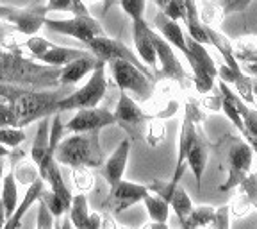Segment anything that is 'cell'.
<instances>
[{
    "label": "cell",
    "instance_id": "obj_39",
    "mask_svg": "<svg viewBox=\"0 0 257 229\" xmlns=\"http://www.w3.org/2000/svg\"><path fill=\"white\" fill-rule=\"evenodd\" d=\"M43 13H72V15H79L77 6L73 0H47V4L43 6Z\"/></svg>",
    "mask_w": 257,
    "mask_h": 229
},
{
    "label": "cell",
    "instance_id": "obj_35",
    "mask_svg": "<svg viewBox=\"0 0 257 229\" xmlns=\"http://www.w3.org/2000/svg\"><path fill=\"white\" fill-rule=\"evenodd\" d=\"M234 86L237 90V95L246 102V104H253L255 97H253V90H252V75H248L246 72H241L239 75L234 81Z\"/></svg>",
    "mask_w": 257,
    "mask_h": 229
},
{
    "label": "cell",
    "instance_id": "obj_38",
    "mask_svg": "<svg viewBox=\"0 0 257 229\" xmlns=\"http://www.w3.org/2000/svg\"><path fill=\"white\" fill-rule=\"evenodd\" d=\"M237 186H239V192L250 199L253 209H257V172H250Z\"/></svg>",
    "mask_w": 257,
    "mask_h": 229
},
{
    "label": "cell",
    "instance_id": "obj_19",
    "mask_svg": "<svg viewBox=\"0 0 257 229\" xmlns=\"http://www.w3.org/2000/svg\"><path fill=\"white\" fill-rule=\"evenodd\" d=\"M207 160H209V143L204 138V134L198 133L197 141L193 143L191 150H189L188 158H186V163L191 169L198 188H202V176H204L205 167H207Z\"/></svg>",
    "mask_w": 257,
    "mask_h": 229
},
{
    "label": "cell",
    "instance_id": "obj_33",
    "mask_svg": "<svg viewBox=\"0 0 257 229\" xmlns=\"http://www.w3.org/2000/svg\"><path fill=\"white\" fill-rule=\"evenodd\" d=\"M73 174H72V181L75 186L77 192L88 193L89 190L95 185V176L89 170V167H73Z\"/></svg>",
    "mask_w": 257,
    "mask_h": 229
},
{
    "label": "cell",
    "instance_id": "obj_2",
    "mask_svg": "<svg viewBox=\"0 0 257 229\" xmlns=\"http://www.w3.org/2000/svg\"><path fill=\"white\" fill-rule=\"evenodd\" d=\"M56 161L66 167H102L104 150L98 141V131L73 133L72 136L59 141L56 149Z\"/></svg>",
    "mask_w": 257,
    "mask_h": 229
},
{
    "label": "cell",
    "instance_id": "obj_51",
    "mask_svg": "<svg viewBox=\"0 0 257 229\" xmlns=\"http://www.w3.org/2000/svg\"><path fill=\"white\" fill-rule=\"evenodd\" d=\"M6 220H8V215H6V208H4V202L0 201V229H4Z\"/></svg>",
    "mask_w": 257,
    "mask_h": 229
},
{
    "label": "cell",
    "instance_id": "obj_1",
    "mask_svg": "<svg viewBox=\"0 0 257 229\" xmlns=\"http://www.w3.org/2000/svg\"><path fill=\"white\" fill-rule=\"evenodd\" d=\"M64 97L61 90L38 92L24 86L0 83V127H25L31 122L57 113V104Z\"/></svg>",
    "mask_w": 257,
    "mask_h": 229
},
{
    "label": "cell",
    "instance_id": "obj_12",
    "mask_svg": "<svg viewBox=\"0 0 257 229\" xmlns=\"http://www.w3.org/2000/svg\"><path fill=\"white\" fill-rule=\"evenodd\" d=\"M147 193H149V186L120 179L118 183L111 185L107 204L112 206V211H114V213H121V211L128 209L131 206L136 204V202L143 201Z\"/></svg>",
    "mask_w": 257,
    "mask_h": 229
},
{
    "label": "cell",
    "instance_id": "obj_16",
    "mask_svg": "<svg viewBox=\"0 0 257 229\" xmlns=\"http://www.w3.org/2000/svg\"><path fill=\"white\" fill-rule=\"evenodd\" d=\"M131 156V140L125 138L120 145L116 147V150L102 163V176L109 185H114L120 179H123L125 169H127V161Z\"/></svg>",
    "mask_w": 257,
    "mask_h": 229
},
{
    "label": "cell",
    "instance_id": "obj_49",
    "mask_svg": "<svg viewBox=\"0 0 257 229\" xmlns=\"http://www.w3.org/2000/svg\"><path fill=\"white\" fill-rule=\"evenodd\" d=\"M239 64H241V70L246 72L248 75L252 77L257 75V61H253V63H239Z\"/></svg>",
    "mask_w": 257,
    "mask_h": 229
},
{
    "label": "cell",
    "instance_id": "obj_57",
    "mask_svg": "<svg viewBox=\"0 0 257 229\" xmlns=\"http://www.w3.org/2000/svg\"><path fill=\"white\" fill-rule=\"evenodd\" d=\"M154 2H156L159 9H165V6L168 4V0H154Z\"/></svg>",
    "mask_w": 257,
    "mask_h": 229
},
{
    "label": "cell",
    "instance_id": "obj_34",
    "mask_svg": "<svg viewBox=\"0 0 257 229\" xmlns=\"http://www.w3.org/2000/svg\"><path fill=\"white\" fill-rule=\"evenodd\" d=\"M25 141V133L22 127H11V125H2L0 127V143L8 149H16Z\"/></svg>",
    "mask_w": 257,
    "mask_h": 229
},
{
    "label": "cell",
    "instance_id": "obj_58",
    "mask_svg": "<svg viewBox=\"0 0 257 229\" xmlns=\"http://www.w3.org/2000/svg\"><path fill=\"white\" fill-rule=\"evenodd\" d=\"M8 154H9V150H8V147H4V145H2V143H0V158H2V156H8Z\"/></svg>",
    "mask_w": 257,
    "mask_h": 229
},
{
    "label": "cell",
    "instance_id": "obj_3",
    "mask_svg": "<svg viewBox=\"0 0 257 229\" xmlns=\"http://www.w3.org/2000/svg\"><path fill=\"white\" fill-rule=\"evenodd\" d=\"M105 66L107 63L98 59L96 66L93 68L91 77L88 79L82 88L72 92L70 95H64L57 104V111H73L80 108H93L102 102L107 92V77H105Z\"/></svg>",
    "mask_w": 257,
    "mask_h": 229
},
{
    "label": "cell",
    "instance_id": "obj_10",
    "mask_svg": "<svg viewBox=\"0 0 257 229\" xmlns=\"http://www.w3.org/2000/svg\"><path fill=\"white\" fill-rule=\"evenodd\" d=\"M114 124H116V118L109 109L93 106V108L75 109V115L64 124V131L88 133V131H100V129Z\"/></svg>",
    "mask_w": 257,
    "mask_h": 229
},
{
    "label": "cell",
    "instance_id": "obj_5",
    "mask_svg": "<svg viewBox=\"0 0 257 229\" xmlns=\"http://www.w3.org/2000/svg\"><path fill=\"white\" fill-rule=\"evenodd\" d=\"M45 27L48 31L57 32V34H64V36L75 38V40L88 43L91 38L105 34L104 27L98 20H95L91 15H73V18H45Z\"/></svg>",
    "mask_w": 257,
    "mask_h": 229
},
{
    "label": "cell",
    "instance_id": "obj_44",
    "mask_svg": "<svg viewBox=\"0 0 257 229\" xmlns=\"http://www.w3.org/2000/svg\"><path fill=\"white\" fill-rule=\"evenodd\" d=\"M159 11H163L172 20H181V18L184 20V15H186L184 0H168V4L165 6V9H159Z\"/></svg>",
    "mask_w": 257,
    "mask_h": 229
},
{
    "label": "cell",
    "instance_id": "obj_13",
    "mask_svg": "<svg viewBox=\"0 0 257 229\" xmlns=\"http://www.w3.org/2000/svg\"><path fill=\"white\" fill-rule=\"evenodd\" d=\"M198 133H200L198 125L195 124L191 118L184 115V120H182V125H181V133H179V154H177L175 172H173V177L170 179V183H172L173 186L179 185V181H181L186 165H188V163H186V158H188L193 143L197 141Z\"/></svg>",
    "mask_w": 257,
    "mask_h": 229
},
{
    "label": "cell",
    "instance_id": "obj_8",
    "mask_svg": "<svg viewBox=\"0 0 257 229\" xmlns=\"http://www.w3.org/2000/svg\"><path fill=\"white\" fill-rule=\"evenodd\" d=\"M0 22L15 25L18 34L32 36L43 27L45 13L43 8H16V6L0 4Z\"/></svg>",
    "mask_w": 257,
    "mask_h": 229
},
{
    "label": "cell",
    "instance_id": "obj_22",
    "mask_svg": "<svg viewBox=\"0 0 257 229\" xmlns=\"http://www.w3.org/2000/svg\"><path fill=\"white\" fill-rule=\"evenodd\" d=\"M184 6H186L184 24L188 27V36L200 41L202 45H209V38L205 34V25L202 24L200 15H198L197 2L195 0H184Z\"/></svg>",
    "mask_w": 257,
    "mask_h": 229
},
{
    "label": "cell",
    "instance_id": "obj_28",
    "mask_svg": "<svg viewBox=\"0 0 257 229\" xmlns=\"http://www.w3.org/2000/svg\"><path fill=\"white\" fill-rule=\"evenodd\" d=\"M168 204H170V208H173L177 218L181 220V225H184L186 218H188L189 211H191V208H193V202H191V197L188 195V192H186L181 185H177L175 188H173L172 195H170V199H168Z\"/></svg>",
    "mask_w": 257,
    "mask_h": 229
},
{
    "label": "cell",
    "instance_id": "obj_36",
    "mask_svg": "<svg viewBox=\"0 0 257 229\" xmlns=\"http://www.w3.org/2000/svg\"><path fill=\"white\" fill-rule=\"evenodd\" d=\"M40 199H43V201L47 202L48 209L52 211L54 217H63V215L66 213V211H68V206L64 204L63 199H61L59 195H57V193H54L50 188H48V190L43 188V192H41Z\"/></svg>",
    "mask_w": 257,
    "mask_h": 229
},
{
    "label": "cell",
    "instance_id": "obj_32",
    "mask_svg": "<svg viewBox=\"0 0 257 229\" xmlns=\"http://www.w3.org/2000/svg\"><path fill=\"white\" fill-rule=\"evenodd\" d=\"M145 140L150 147H157L159 143H163L166 138V127L165 122L157 117H149L147 125H145Z\"/></svg>",
    "mask_w": 257,
    "mask_h": 229
},
{
    "label": "cell",
    "instance_id": "obj_37",
    "mask_svg": "<svg viewBox=\"0 0 257 229\" xmlns=\"http://www.w3.org/2000/svg\"><path fill=\"white\" fill-rule=\"evenodd\" d=\"M52 41H48V40H45V38H41V36H38V34H32V36H25V40H24V47L27 48L29 52L32 54V56L36 57H40L43 52H47L48 48L52 47Z\"/></svg>",
    "mask_w": 257,
    "mask_h": 229
},
{
    "label": "cell",
    "instance_id": "obj_47",
    "mask_svg": "<svg viewBox=\"0 0 257 229\" xmlns=\"http://www.w3.org/2000/svg\"><path fill=\"white\" fill-rule=\"evenodd\" d=\"M200 106L207 111H220L221 109V92L216 93V95H209V93H204L200 101Z\"/></svg>",
    "mask_w": 257,
    "mask_h": 229
},
{
    "label": "cell",
    "instance_id": "obj_14",
    "mask_svg": "<svg viewBox=\"0 0 257 229\" xmlns=\"http://www.w3.org/2000/svg\"><path fill=\"white\" fill-rule=\"evenodd\" d=\"M150 31H152V29L145 22V18L133 22V43H134V50H136V56L140 57L147 66L156 68L157 57H156V50H154V45H152V38H150Z\"/></svg>",
    "mask_w": 257,
    "mask_h": 229
},
{
    "label": "cell",
    "instance_id": "obj_20",
    "mask_svg": "<svg viewBox=\"0 0 257 229\" xmlns=\"http://www.w3.org/2000/svg\"><path fill=\"white\" fill-rule=\"evenodd\" d=\"M205 34H207V38H209V45H213L218 52H220L223 63L229 64L232 70H241L239 61L234 57V52H232V41L225 36L221 31H218V27H209V25H205Z\"/></svg>",
    "mask_w": 257,
    "mask_h": 229
},
{
    "label": "cell",
    "instance_id": "obj_43",
    "mask_svg": "<svg viewBox=\"0 0 257 229\" xmlns=\"http://www.w3.org/2000/svg\"><path fill=\"white\" fill-rule=\"evenodd\" d=\"M211 225H213V227H218V229H229L230 227V208H229V204L220 206L218 209H214Z\"/></svg>",
    "mask_w": 257,
    "mask_h": 229
},
{
    "label": "cell",
    "instance_id": "obj_27",
    "mask_svg": "<svg viewBox=\"0 0 257 229\" xmlns=\"http://www.w3.org/2000/svg\"><path fill=\"white\" fill-rule=\"evenodd\" d=\"M143 204H145V208H147V213H149L150 220H156V222L168 220L170 204L166 199H163L161 195H157V193L149 192L147 195H145Z\"/></svg>",
    "mask_w": 257,
    "mask_h": 229
},
{
    "label": "cell",
    "instance_id": "obj_11",
    "mask_svg": "<svg viewBox=\"0 0 257 229\" xmlns=\"http://www.w3.org/2000/svg\"><path fill=\"white\" fill-rule=\"evenodd\" d=\"M112 115L116 118V124L127 129L128 133H133V136H136L138 131L145 133V125L149 120V115L138 106V102L125 90H120V101H118L116 111Z\"/></svg>",
    "mask_w": 257,
    "mask_h": 229
},
{
    "label": "cell",
    "instance_id": "obj_48",
    "mask_svg": "<svg viewBox=\"0 0 257 229\" xmlns=\"http://www.w3.org/2000/svg\"><path fill=\"white\" fill-rule=\"evenodd\" d=\"M102 218H104V215H100V213H89V227L100 229L102 227Z\"/></svg>",
    "mask_w": 257,
    "mask_h": 229
},
{
    "label": "cell",
    "instance_id": "obj_31",
    "mask_svg": "<svg viewBox=\"0 0 257 229\" xmlns=\"http://www.w3.org/2000/svg\"><path fill=\"white\" fill-rule=\"evenodd\" d=\"M214 209H216V208H213V206H207V204L193 206L182 227L193 229V227H205V225H211Z\"/></svg>",
    "mask_w": 257,
    "mask_h": 229
},
{
    "label": "cell",
    "instance_id": "obj_6",
    "mask_svg": "<svg viewBox=\"0 0 257 229\" xmlns=\"http://www.w3.org/2000/svg\"><path fill=\"white\" fill-rule=\"evenodd\" d=\"M88 48L89 52L96 57V59H102V61H111V59H125V61H131L134 66L141 70L145 75H149L150 79L156 81V77L149 72V68L145 66V63H141L140 57L127 47L121 40H116V38H109L105 34H100V36H95L88 41Z\"/></svg>",
    "mask_w": 257,
    "mask_h": 229
},
{
    "label": "cell",
    "instance_id": "obj_56",
    "mask_svg": "<svg viewBox=\"0 0 257 229\" xmlns=\"http://www.w3.org/2000/svg\"><path fill=\"white\" fill-rule=\"evenodd\" d=\"M252 90H253V97L257 99V75L252 77Z\"/></svg>",
    "mask_w": 257,
    "mask_h": 229
},
{
    "label": "cell",
    "instance_id": "obj_29",
    "mask_svg": "<svg viewBox=\"0 0 257 229\" xmlns=\"http://www.w3.org/2000/svg\"><path fill=\"white\" fill-rule=\"evenodd\" d=\"M2 197L0 201L4 202V208H6V215L8 218L15 213L16 206H18V190H16V179L13 176V172L4 174V179H2Z\"/></svg>",
    "mask_w": 257,
    "mask_h": 229
},
{
    "label": "cell",
    "instance_id": "obj_23",
    "mask_svg": "<svg viewBox=\"0 0 257 229\" xmlns=\"http://www.w3.org/2000/svg\"><path fill=\"white\" fill-rule=\"evenodd\" d=\"M195 2H197L202 24L209 27H220L223 18L227 16L221 0H195Z\"/></svg>",
    "mask_w": 257,
    "mask_h": 229
},
{
    "label": "cell",
    "instance_id": "obj_15",
    "mask_svg": "<svg viewBox=\"0 0 257 229\" xmlns=\"http://www.w3.org/2000/svg\"><path fill=\"white\" fill-rule=\"evenodd\" d=\"M96 63H98V59H96L91 52H88L86 56L77 57V59L70 61V63H66L64 66H61L59 75H57V83H59L61 86L75 85L80 79H84L88 73L93 72Z\"/></svg>",
    "mask_w": 257,
    "mask_h": 229
},
{
    "label": "cell",
    "instance_id": "obj_24",
    "mask_svg": "<svg viewBox=\"0 0 257 229\" xmlns=\"http://www.w3.org/2000/svg\"><path fill=\"white\" fill-rule=\"evenodd\" d=\"M70 220L72 225L77 229H88L89 227V209H88V197L86 193L79 192L77 195H72L70 202Z\"/></svg>",
    "mask_w": 257,
    "mask_h": 229
},
{
    "label": "cell",
    "instance_id": "obj_59",
    "mask_svg": "<svg viewBox=\"0 0 257 229\" xmlns=\"http://www.w3.org/2000/svg\"><path fill=\"white\" fill-rule=\"evenodd\" d=\"M82 2H88V0H82ZM111 2H116V0H107V4H111Z\"/></svg>",
    "mask_w": 257,
    "mask_h": 229
},
{
    "label": "cell",
    "instance_id": "obj_30",
    "mask_svg": "<svg viewBox=\"0 0 257 229\" xmlns=\"http://www.w3.org/2000/svg\"><path fill=\"white\" fill-rule=\"evenodd\" d=\"M13 176H15L18 185L29 186L40 177V169L32 160H20L13 169Z\"/></svg>",
    "mask_w": 257,
    "mask_h": 229
},
{
    "label": "cell",
    "instance_id": "obj_53",
    "mask_svg": "<svg viewBox=\"0 0 257 229\" xmlns=\"http://www.w3.org/2000/svg\"><path fill=\"white\" fill-rule=\"evenodd\" d=\"M143 227H145V229H147V227H154V229H166V227H168V224H166V222H156V220H152V222H150V224H145Z\"/></svg>",
    "mask_w": 257,
    "mask_h": 229
},
{
    "label": "cell",
    "instance_id": "obj_54",
    "mask_svg": "<svg viewBox=\"0 0 257 229\" xmlns=\"http://www.w3.org/2000/svg\"><path fill=\"white\" fill-rule=\"evenodd\" d=\"M4 169H6V160L2 156L0 158V185H2V179H4Z\"/></svg>",
    "mask_w": 257,
    "mask_h": 229
},
{
    "label": "cell",
    "instance_id": "obj_4",
    "mask_svg": "<svg viewBox=\"0 0 257 229\" xmlns=\"http://www.w3.org/2000/svg\"><path fill=\"white\" fill-rule=\"evenodd\" d=\"M109 70L112 73V79L116 83L118 90L131 92L140 99V101H150L156 88V81L145 75L138 66H134L131 61L125 59H111L107 61Z\"/></svg>",
    "mask_w": 257,
    "mask_h": 229
},
{
    "label": "cell",
    "instance_id": "obj_25",
    "mask_svg": "<svg viewBox=\"0 0 257 229\" xmlns=\"http://www.w3.org/2000/svg\"><path fill=\"white\" fill-rule=\"evenodd\" d=\"M48 134H50V117H43L38 122V133L34 138V143L31 147V160L40 165V161L43 160L45 152L48 147Z\"/></svg>",
    "mask_w": 257,
    "mask_h": 229
},
{
    "label": "cell",
    "instance_id": "obj_55",
    "mask_svg": "<svg viewBox=\"0 0 257 229\" xmlns=\"http://www.w3.org/2000/svg\"><path fill=\"white\" fill-rule=\"evenodd\" d=\"M6 54H8V48L0 47V68H2V64H4V57H6Z\"/></svg>",
    "mask_w": 257,
    "mask_h": 229
},
{
    "label": "cell",
    "instance_id": "obj_9",
    "mask_svg": "<svg viewBox=\"0 0 257 229\" xmlns=\"http://www.w3.org/2000/svg\"><path fill=\"white\" fill-rule=\"evenodd\" d=\"M252 161H253L252 145L246 140L234 141L229 149V177H227V181L220 185L221 192H229V190L236 188L250 174Z\"/></svg>",
    "mask_w": 257,
    "mask_h": 229
},
{
    "label": "cell",
    "instance_id": "obj_7",
    "mask_svg": "<svg viewBox=\"0 0 257 229\" xmlns=\"http://www.w3.org/2000/svg\"><path fill=\"white\" fill-rule=\"evenodd\" d=\"M150 38H152L156 57L159 59V68L156 70V73H157L156 81L159 79V77H163V79H173L181 86L189 83L188 75H186V72H184V66H182V63L179 61V57L175 56L172 45L156 31H150Z\"/></svg>",
    "mask_w": 257,
    "mask_h": 229
},
{
    "label": "cell",
    "instance_id": "obj_46",
    "mask_svg": "<svg viewBox=\"0 0 257 229\" xmlns=\"http://www.w3.org/2000/svg\"><path fill=\"white\" fill-rule=\"evenodd\" d=\"M252 2L253 0H221V4H223V9H225V15L246 11Z\"/></svg>",
    "mask_w": 257,
    "mask_h": 229
},
{
    "label": "cell",
    "instance_id": "obj_45",
    "mask_svg": "<svg viewBox=\"0 0 257 229\" xmlns=\"http://www.w3.org/2000/svg\"><path fill=\"white\" fill-rule=\"evenodd\" d=\"M186 117H189L197 125H200L205 120V113L204 108L200 106V101H195V99H188L186 102Z\"/></svg>",
    "mask_w": 257,
    "mask_h": 229
},
{
    "label": "cell",
    "instance_id": "obj_42",
    "mask_svg": "<svg viewBox=\"0 0 257 229\" xmlns=\"http://www.w3.org/2000/svg\"><path fill=\"white\" fill-rule=\"evenodd\" d=\"M38 202H40V206H38V222H36V225L40 229L54 227V215H52V211L48 209L47 202H45L43 199H38Z\"/></svg>",
    "mask_w": 257,
    "mask_h": 229
},
{
    "label": "cell",
    "instance_id": "obj_26",
    "mask_svg": "<svg viewBox=\"0 0 257 229\" xmlns=\"http://www.w3.org/2000/svg\"><path fill=\"white\" fill-rule=\"evenodd\" d=\"M232 52L239 63H253L257 61V36H241L232 41Z\"/></svg>",
    "mask_w": 257,
    "mask_h": 229
},
{
    "label": "cell",
    "instance_id": "obj_40",
    "mask_svg": "<svg viewBox=\"0 0 257 229\" xmlns=\"http://www.w3.org/2000/svg\"><path fill=\"white\" fill-rule=\"evenodd\" d=\"M125 13L131 16V22L134 20H141L145 18V4H147V0H118Z\"/></svg>",
    "mask_w": 257,
    "mask_h": 229
},
{
    "label": "cell",
    "instance_id": "obj_52",
    "mask_svg": "<svg viewBox=\"0 0 257 229\" xmlns=\"http://www.w3.org/2000/svg\"><path fill=\"white\" fill-rule=\"evenodd\" d=\"M73 2H75L77 11H79V15H89L88 8H86V4H84V2H82V0H73Z\"/></svg>",
    "mask_w": 257,
    "mask_h": 229
},
{
    "label": "cell",
    "instance_id": "obj_18",
    "mask_svg": "<svg viewBox=\"0 0 257 229\" xmlns=\"http://www.w3.org/2000/svg\"><path fill=\"white\" fill-rule=\"evenodd\" d=\"M43 188H45V181L41 179V177H38L36 181L31 183V185L27 186V192H25L24 199H22V202H18V206H16V209H15V213H13L11 217L6 220L4 229H15V227H18V225H20L22 218H24L25 213L31 209V206L34 204V202H38V199H40Z\"/></svg>",
    "mask_w": 257,
    "mask_h": 229
},
{
    "label": "cell",
    "instance_id": "obj_17",
    "mask_svg": "<svg viewBox=\"0 0 257 229\" xmlns=\"http://www.w3.org/2000/svg\"><path fill=\"white\" fill-rule=\"evenodd\" d=\"M154 25L159 31V34L172 45L173 48L181 50L182 54L188 52V45H186V36L182 27L179 25V20H172L165 15L163 11H159L154 16Z\"/></svg>",
    "mask_w": 257,
    "mask_h": 229
},
{
    "label": "cell",
    "instance_id": "obj_50",
    "mask_svg": "<svg viewBox=\"0 0 257 229\" xmlns=\"http://www.w3.org/2000/svg\"><path fill=\"white\" fill-rule=\"evenodd\" d=\"M11 32H16L15 25L6 24V22H0V40H2L4 36H8V34H11Z\"/></svg>",
    "mask_w": 257,
    "mask_h": 229
},
{
    "label": "cell",
    "instance_id": "obj_41",
    "mask_svg": "<svg viewBox=\"0 0 257 229\" xmlns=\"http://www.w3.org/2000/svg\"><path fill=\"white\" fill-rule=\"evenodd\" d=\"M229 208H230V215H232V217H245V215H248L250 211H252L253 206L245 193L239 192V195L234 197V201L229 204Z\"/></svg>",
    "mask_w": 257,
    "mask_h": 229
},
{
    "label": "cell",
    "instance_id": "obj_21",
    "mask_svg": "<svg viewBox=\"0 0 257 229\" xmlns=\"http://www.w3.org/2000/svg\"><path fill=\"white\" fill-rule=\"evenodd\" d=\"M88 50H80V48H68V47H57V45H52L48 48L47 52H43L38 61H41L47 66H54V68H61L70 61L77 59L80 56H86Z\"/></svg>",
    "mask_w": 257,
    "mask_h": 229
}]
</instances>
